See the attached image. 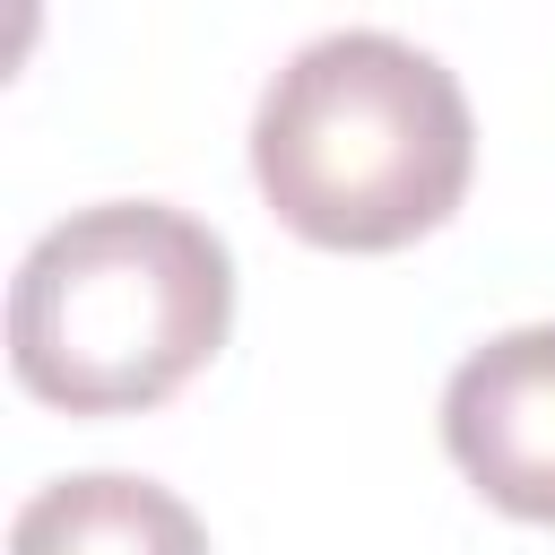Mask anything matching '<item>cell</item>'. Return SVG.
I'll return each mask as SVG.
<instances>
[{
	"mask_svg": "<svg viewBox=\"0 0 555 555\" xmlns=\"http://www.w3.org/2000/svg\"><path fill=\"white\" fill-rule=\"evenodd\" d=\"M477 121L460 78L382 26L312 35L251 113V182L269 217L321 251H399L468 199Z\"/></svg>",
	"mask_w": 555,
	"mask_h": 555,
	"instance_id": "1",
	"label": "cell"
},
{
	"mask_svg": "<svg viewBox=\"0 0 555 555\" xmlns=\"http://www.w3.org/2000/svg\"><path fill=\"white\" fill-rule=\"evenodd\" d=\"M234 330V251L165 199H95L35 234L9 286V373L69 416L173 399Z\"/></svg>",
	"mask_w": 555,
	"mask_h": 555,
	"instance_id": "2",
	"label": "cell"
},
{
	"mask_svg": "<svg viewBox=\"0 0 555 555\" xmlns=\"http://www.w3.org/2000/svg\"><path fill=\"white\" fill-rule=\"evenodd\" d=\"M442 451L494 512L555 529V321L494 330L451 364Z\"/></svg>",
	"mask_w": 555,
	"mask_h": 555,
	"instance_id": "3",
	"label": "cell"
},
{
	"mask_svg": "<svg viewBox=\"0 0 555 555\" xmlns=\"http://www.w3.org/2000/svg\"><path fill=\"white\" fill-rule=\"evenodd\" d=\"M9 555H208V529L173 486L130 468H87L17 503Z\"/></svg>",
	"mask_w": 555,
	"mask_h": 555,
	"instance_id": "4",
	"label": "cell"
}]
</instances>
